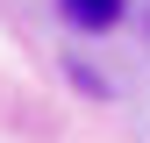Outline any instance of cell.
Wrapping results in <instances>:
<instances>
[{
  "instance_id": "cell-1",
  "label": "cell",
  "mask_w": 150,
  "mask_h": 143,
  "mask_svg": "<svg viewBox=\"0 0 150 143\" xmlns=\"http://www.w3.org/2000/svg\"><path fill=\"white\" fill-rule=\"evenodd\" d=\"M57 7H64V22H71V29L100 36V29H115V22H122V7H129V0H57Z\"/></svg>"
}]
</instances>
